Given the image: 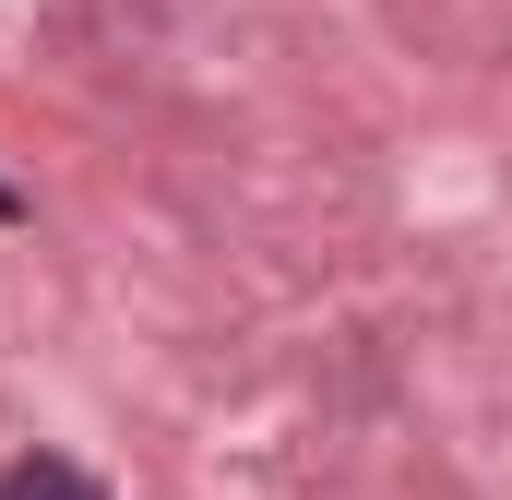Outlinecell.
Instances as JSON below:
<instances>
[{"label":"cell","instance_id":"1","mask_svg":"<svg viewBox=\"0 0 512 500\" xmlns=\"http://www.w3.org/2000/svg\"><path fill=\"white\" fill-rule=\"evenodd\" d=\"M0 500H108L84 465H60V453H24L12 477H0Z\"/></svg>","mask_w":512,"mask_h":500},{"label":"cell","instance_id":"2","mask_svg":"<svg viewBox=\"0 0 512 500\" xmlns=\"http://www.w3.org/2000/svg\"><path fill=\"white\" fill-rule=\"evenodd\" d=\"M0 215H24V203H12V191H0Z\"/></svg>","mask_w":512,"mask_h":500}]
</instances>
